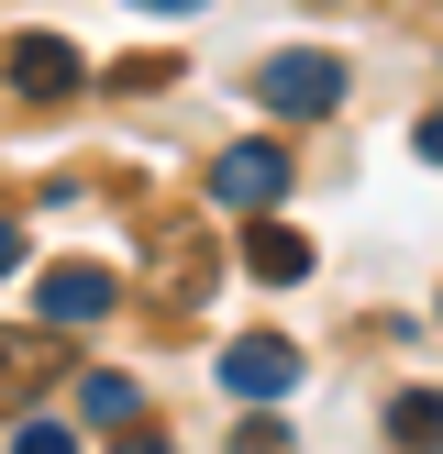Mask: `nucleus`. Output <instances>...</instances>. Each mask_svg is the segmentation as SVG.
I'll use <instances>...</instances> for the list:
<instances>
[{"label":"nucleus","instance_id":"5","mask_svg":"<svg viewBox=\"0 0 443 454\" xmlns=\"http://www.w3.org/2000/svg\"><path fill=\"white\" fill-rule=\"evenodd\" d=\"M12 89L22 100H66V89H78V44L66 34H22L12 44Z\"/></svg>","mask_w":443,"mask_h":454},{"label":"nucleus","instance_id":"4","mask_svg":"<svg viewBox=\"0 0 443 454\" xmlns=\"http://www.w3.org/2000/svg\"><path fill=\"white\" fill-rule=\"evenodd\" d=\"M211 200H222V211H277V200H288V145H233L211 167Z\"/></svg>","mask_w":443,"mask_h":454},{"label":"nucleus","instance_id":"12","mask_svg":"<svg viewBox=\"0 0 443 454\" xmlns=\"http://www.w3.org/2000/svg\"><path fill=\"white\" fill-rule=\"evenodd\" d=\"M122 12H199V0H122Z\"/></svg>","mask_w":443,"mask_h":454},{"label":"nucleus","instance_id":"7","mask_svg":"<svg viewBox=\"0 0 443 454\" xmlns=\"http://www.w3.org/2000/svg\"><path fill=\"white\" fill-rule=\"evenodd\" d=\"M133 399H144V388H133L122 366H100V377H89V388H78V411H89V421H111V433H122V421H133Z\"/></svg>","mask_w":443,"mask_h":454},{"label":"nucleus","instance_id":"3","mask_svg":"<svg viewBox=\"0 0 443 454\" xmlns=\"http://www.w3.org/2000/svg\"><path fill=\"white\" fill-rule=\"evenodd\" d=\"M255 100L277 111V122H322V111L344 100V67H332V56H266Z\"/></svg>","mask_w":443,"mask_h":454},{"label":"nucleus","instance_id":"9","mask_svg":"<svg viewBox=\"0 0 443 454\" xmlns=\"http://www.w3.org/2000/svg\"><path fill=\"white\" fill-rule=\"evenodd\" d=\"M12 454H78V433L66 421H12Z\"/></svg>","mask_w":443,"mask_h":454},{"label":"nucleus","instance_id":"8","mask_svg":"<svg viewBox=\"0 0 443 454\" xmlns=\"http://www.w3.org/2000/svg\"><path fill=\"white\" fill-rule=\"evenodd\" d=\"M388 433L410 443V454H432V388H410V399H399V411H388Z\"/></svg>","mask_w":443,"mask_h":454},{"label":"nucleus","instance_id":"10","mask_svg":"<svg viewBox=\"0 0 443 454\" xmlns=\"http://www.w3.org/2000/svg\"><path fill=\"white\" fill-rule=\"evenodd\" d=\"M111 454H177L167 433H122V443H111Z\"/></svg>","mask_w":443,"mask_h":454},{"label":"nucleus","instance_id":"2","mask_svg":"<svg viewBox=\"0 0 443 454\" xmlns=\"http://www.w3.org/2000/svg\"><path fill=\"white\" fill-rule=\"evenodd\" d=\"M299 388V344L288 333H233L222 344V399H288Z\"/></svg>","mask_w":443,"mask_h":454},{"label":"nucleus","instance_id":"1","mask_svg":"<svg viewBox=\"0 0 443 454\" xmlns=\"http://www.w3.org/2000/svg\"><path fill=\"white\" fill-rule=\"evenodd\" d=\"M111 300H122V278H111V266H44L34 322H44V333H89V322H111Z\"/></svg>","mask_w":443,"mask_h":454},{"label":"nucleus","instance_id":"11","mask_svg":"<svg viewBox=\"0 0 443 454\" xmlns=\"http://www.w3.org/2000/svg\"><path fill=\"white\" fill-rule=\"evenodd\" d=\"M12 266H22V222H0V278H12Z\"/></svg>","mask_w":443,"mask_h":454},{"label":"nucleus","instance_id":"6","mask_svg":"<svg viewBox=\"0 0 443 454\" xmlns=\"http://www.w3.org/2000/svg\"><path fill=\"white\" fill-rule=\"evenodd\" d=\"M244 278H266V288H288V278H310V244L288 233V222H255V233H244Z\"/></svg>","mask_w":443,"mask_h":454}]
</instances>
